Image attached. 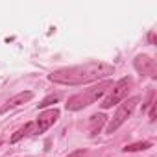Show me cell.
<instances>
[{"mask_svg": "<svg viewBox=\"0 0 157 157\" xmlns=\"http://www.w3.org/2000/svg\"><path fill=\"white\" fill-rule=\"evenodd\" d=\"M113 72H115V67L109 65V63L89 61V63H83V65L59 68V70L52 72L48 78L54 83L76 87V85H85V83H91V82H98V80H102V78L111 76Z\"/></svg>", "mask_w": 157, "mask_h": 157, "instance_id": "6da1fadb", "label": "cell"}, {"mask_svg": "<svg viewBox=\"0 0 157 157\" xmlns=\"http://www.w3.org/2000/svg\"><path fill=\"white\" fill-rule=\"evenodd\" d=\"M111 87H113V82H111V80L100 82L98 85H93V87H89V89H83L82 93H76L74 96H70L65 105H67L68 111H80V109L89 107L91 104H94L98 98H102Z\"/></svg>", "mask_w": 157, "mask_h": 157, "instance_id": "7a4b0ae2", "label": "cell"}, {"mask_svg": "<svg viewBox=\"0 0 157 157\" xmlns=\"http://www.w3.org/2000/svg\"><path fill=\"white\" fill-rule=\"evenodd\" d=\"M140 102V96H133V98H128V100H122V104L118 105V109H117V113L113 115V118L109 120V124H107V128H105V131L107 133H115L129 117H131V113H133V109L137 107V104Z\"/></svg>", "mask_w": 157, "mask_h": 157, "instance_id": "3957f363", "label": "cell"}, {"mask_svg": "<svg viewBox=\"0 0 157 157\" xmlns=\"http://www.w3.org/2000/svg\"><path fill=\"white\" fill-rule=\"evenodd\" d=\"M131 85H133V80H131V78H122V80H118L117 83H113V87L109 89V94H107V96L104 98V102L100 104L102 109H109V107L120 104V102L128 96Z\"/></svg>", "mask_w": 157, "mask_h": 157, "instance_id": "277c9868", "label": "cell"}, {"mask_svg": "<svg viewBox=\"0 0 157 157\" xmlns=\"http://www.w3.org/2000/svg\"><path fill=\"white\" fill-rule=\"evenodd\" d=\"M59 118V109H48V111H43L39 115V118L33 122V135H41L44 133L48 128H52Z\"/></svg>", "mask_w": 157, "mask_h": 157, "instance_id": "5b68a950", "label": "cell"}, {"mask_svg": "<svg viewBox=\"0 0 157 157\" xmlns=\"http://www.w3.org/2000/svg\"><path fill=\"white\" fill-rule=\"evenodd\" d=\"M135 68L144 74V76H150V78H155L157 76V63L155 59H151L150 56H137L135 59Z\"/></svg>", "mask_w": 157, "mask_h": 157, "instance_id": "8992f818", "label": "cell"}, {"mask_svg": "<svg viewBox=\"0 0 157 157\" xmlns=\"http://www.w3.org/2000/svg\"><path fill=\"white\" fill-rule=\"evenodd\" d=\"M33 98V93L32 91H22V93H19V94H15V96H11L2 107H0V113H8L10 109H13V107H19V105H22V104H26L28 100H32Z\"/></svg>", "mask_w": 157, "mask_h": 157, "instance_id": "52a82bcc", "label": "cell"}, {"mask_svg": "<svg viewBox=\"0 0 157 157\" xmlns=\"http://www.w3.org/2000/svg\"><path fill=\"white\" fill-rule=\"evenodd\" d=\"M105 120H107V117L104 115V113H96V115H93L91 118H89V133L94 137L96 133H100L102 131V128L105 126Z\"/></svg>", "mask_w": 157, "mask_h": 157, "instance_id": "ba28073f", "label": "cell"}, {"mask_svg": "<svg viewBox=\"0 0 157 157\" xmlns=\"http://www.w3.org/2000/svg\"><path fill=\"white\" fill-rule=\"evenodd\" d=\"M28 135H33V122H28L24 128H21L13 137H11V144H15V142H19L22 137H28Z\"/></svg>", "mask_w": 157, "mask_h": 157, "instance_id": "9c48e42d", "label": "cell"}, {"mask_svg": "<svg viewBox=\"0 0 157 157\" xmlns=\"http://www.w3.org/2000/svg\"><path fill=\"white\" fill-rule=\"evenodd\" d=\"M151 148V142L150 140H142V142H135V144H128L124 148V151H142V150H148Z\"/></svg>", "mask_w": 157, "mask_h": 157, "instance_id": "30bf717a", "label": "cell"}, {"mask_svg": "<svg viewBox=\"0 0 157 157\" xmlns=\"http://www.w3.org/2000/svg\"><path fill=\"white\" fill-rule=\"evenodd\" d=\"M57 100H59V94H50V96H46V98H44V100L37 105V107H39V109H44V107H48V105L56 104Z\"/></svg>", "mask_w": 157, "mask_h": 157, "instance_id": "8fae6325", "label": "cell"}, {"mask_svg": "<svg viewBox=\"0 0 157 157\" xmlns=\"http://www.w3.org/2000/svg\"><path fill=\"white\" fill-rule=\"evenodd\" d=\"M67 157H85V150H76V151H70Z\"/></svg>", "mask_w": 157, "mask_h": 157, "instance_id": "7c38bea8", "label": "cell"}]
</instances>
